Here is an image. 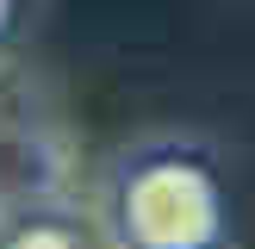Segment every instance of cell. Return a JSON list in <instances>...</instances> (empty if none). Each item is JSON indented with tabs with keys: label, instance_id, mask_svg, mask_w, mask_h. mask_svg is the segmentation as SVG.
I'll list each match as a JSON object with an SVG mask.
<instances>
[{
	"label": "cell",
	"instance_id": "1",
	"mask_svg": "<svg viewBox=\"0 0 255 249\" xmlns=\"http://www.w3.org/2000/svg\"><path fill=\"white\" fill-rule=\"evenodd\" d=\"M131 231L143 249H206L218 237V187L193 162H162L131 187Z\"/></svg>",
	"mask_w": 255,
	"mask_h": 249
}]
</instances>
